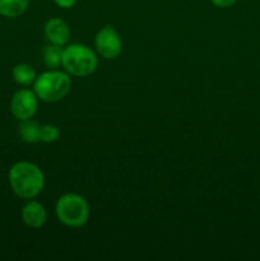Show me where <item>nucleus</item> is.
Instances as JSON below:
<instances>
[{
  "mask_svg": "<svg viewBox=\"0 0 260 261\" xmlns=\"http://www.w3.org/2000/svg\"><path fill=\"white\" fill-rule=\"evenodd\" d=\"M94 45L99 55L109 60L116 59L122 50L121 37L112 25H105L97 32Z\"/></svg>",
  "mask_w": 260,
  "mask_h": 261,
  "instance_id": "5",
  "label": "nucleus"
},
{
  "mask_svg": "<svg viewBox=\"0 0 260 261\" xmlns=\"http://www.w3.org/2000/svg\"><path fill=\"white\" fill-rule=\"evenodd\" d=\"M40 126L37 122L32 121L31 119L22 121L19 126V135L23 142L25 143H37L40 142Z\"/></svg>",
  "mask_w": 260,
  "mask_h": 261,
  "instance_id": "12",
  "label": "nucleus"
},
{
  "mask_svg": "<svg viewBox=\"0 0 260 261\" xmlns=\"http://www.w3.org/2000/svg\"><path fill=\"white\" fill-rule=\"evenodd\" d=\"M31 0H0V15L17 18L27 10Z\"/></svg>",
  "mask_w": 260,
  "mask_h": 261,
  "instance_id": "9",
  "label": "nucleus"
},
{
  "mask_svg": "<svg viewBox=\"0 0 260 261\" xmlns=\"http://www.w3.org/2000/svg\"><path fill=\"white\" fill-rule=\"evenodd\" d=\"M71 79L68 74L59 70L42 73L36 78L33 91L36 96L45 102H58L70 92Z\"/></svg>",
  "mask_w": 260,
  "mask_h": 261,
  "instance_id": "2",
  "label": "nucleus"
},
{
  "mask_svg": "<svg viewBox=\"0 0 260 261\" xmlns=\"http://www.w3.org/2000/svg\"><path fill=\"white\" fill-rule=\"evenodd\" d=\"M47 213L38 201H28L22 208V221L31 228H40L46 223Z\"/></svg>",
  "mask_w": 260,
  "mask_h": 261,
  "instance_id": "8",
  "label": "nucleus"
},
{
  "mask_svg": "<svg viewBox=\"0 0 260 261\" xmlns=\"http://www.w3.org/2000/svg\"><path fill=\"white\" fill-rule=\"evenodd\" d=\"M37 98L38 97L36 96L35 91H31V89L24 88L15 92L10 101V111L14 115L15 119L20 121L32 119L37 111Z\"/></svg>",
  "mask_w": 260,
  "mask_h": 261,
  "instance_id": "6",
  "label": "nucleus"
},
{
  "mask_svg": "<svg viewBox=\"0 0 260 261\" xmlns=\"http://www.w3.org/2000/svg\"><path fill=\"white\" fill-rule=\"evenodd\" d=\"M55 212L59 221L65 226L82 227L88 221L89 205L78 194H65L56 201Z\"/></svg>",
  "mask_w": 260,
  "mask_h": 261,
  "instance_id": "4",
  "label": "nucleus"
},
{
  "mask_svg": "<svg viewBox=\"0 0 260 261\" xmlns=\"http://www.w3.org/2000/svg\"><path fill=\"white\" fill-rule=\"evenodd\" d=\"M61 64L69 74L75 76H87L97 69V56L86 45L73 43L63 50Z\"/></svg>",
  "mask_w": 260,
  "mask_h": 261,
  "instance_id": "3",
  "label": "nucleus"
},
{
  "mask_svg": "<svg viewBox=\"0 0 260 261\" xmlns=\"http://www.w3.org/2000/svg\"><path fill=\"white\" fill-rule=\"evenodd\" d=\"M9 184L15 195L22 199H32L43 189L45 177L37 166L22 161L10 168Z\"/></svg>",
  "mask_w": 260,
  "mask_h": 261,
  "instance_id": "1",
  "label": "nucleus"
},
{
  "mask_svg": "<svg viewBox=\"0 0 260 261\" xmlns=\"http://www.w3.org/2000/svg\"><path fill=\"white\" fill-rule=\"evenodd\" d=\"M54 2H55V4L58 5V7L63 8V9H69V8L75 5L76 0H54Z\"/></svg>",
  "mask_w": 260,
  "mask_h": 261,
  "instance_id": "15",
  "label": "nucleus"
},
{
  "mask_svg": "<svg viewBox=\"0 0 260 261\" xmlns=\"http://www.w3.org/2000/svg\"><path fill=\"white\" fill-rule=\"evenodd\" d=\"M13 78L18 84L22 86H28L31 83H35L36 78V70L30 65V64H17L13 68Z\"/></svg>",
  "mask_w": 260,
  "mask_h": 261,
  "instance_id": "10",
  "label": "nucleus"
},
{
  "mask_svg": "<svg viewBox=\"0 0 260 261\" xmlns=\"http://www.w3.org/2000/svg\"><path fill=\"white\" fill-rule=\"evenodd\" d=\"M43 31H45V36L48 42L53 43V45L61 46V47L66 45V42L69 41V36H70L69 25L60 18L48 19Z\"/></svg>",
  "mask_w": 260,
  "mask_h": 261,
  "instance_id": "7",
  "label": "nucleus"
},
{
  "mask_svg": "<svg viewBox=\"0 0 260 261\" xmlns=\"http://www.w3.org/2000/svg\"><path fill=\"white\" fill-rule=\"evenodd\" d=\"M212 4H214L218 8H228L232 7L237 3V0H211Z\"/></svg>",
  "mask_w": 260,
  "mask_h": 261,
  "instance_id": "14",
  "label": "nucleus"
},
{
  "mask_svg": "<svg viewBox=\"0 0 260 261\" xmlns=\"http://www.w3.org/2000/svg\"><path fill=\"white\" fill-rule=\"evenodd\" d=\"M61 58H63V48L58 45H46L43 46L42 59L43 64L50 69H56L61 64Z\"/></svg>",
  "mask_w": 260,
  "mask_h": 261,
  "instance_id": "11",
  "label": "nucleus"
},
{
  "mask_svg": "<svg viewBox=\"0 0 260 261\" xmlns=\"http://www.w3.org/2000/svg\"><path fill=\"white\" fill-rule=\"evenodd\" d=\"M60 137V130L56 125H41L40 126V142L53 143Z\"/></svg>",
  "mask_w": 260,
  "mask_h": 261,
  "instance_id": "13",
  "label": "nucleus"
}]
</instances>
